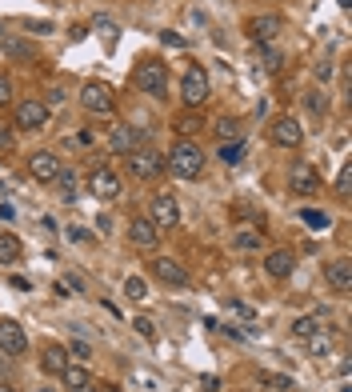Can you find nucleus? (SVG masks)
I'll return each instance as SVG.
<instances>
[{
  "label": "nucleus",
  "mask_w": 352,
  "mask_h": 392,
  "mask_svg": "<svg viewBox=\"0 0 352 392\" xmlns=\"http://www.w3.org/2000/svg\"><path fill=\"white\" fill-rule=\"evenodd\" d=\"M132 85H137L140 92H149V97L164 100L168 97V64L164 61H144L137 68V76H132Z\"/></svg>",
  "instance_id": "nucleus-2"
},
{
  "label": "nucleus",
  "mask_w": 352,
  "mask_h": 392,
  "mask_svg": "<svg viewBox=\"0 0 352 392\" xmlns=\"http://www.w3.org/2000/svg\"><path fill=\"white\" fill-rule=\"evenodd\" d=\"M0 392H16V388H13V384H4V380H0Z\"/></svg>",
  "instance_id": "nucleus-43"
},
{
  "label": "nucleus",
  "mask_w": 352,
  "mask_h": 392,
  "mask_svg": "<svg viewBox=\"0 0 352 392\" xmlns=\"http://www.w3.org/2000/svg\"><path fill=\"white\" fill-rule=\"evenodd\" d=\"M132 324H137V332L144 336V341H152V336H156V329H152V320H149V317H137Z\"/></svg>",
  "instance_id": "nucleus-35"
},
{
  "label": "nucleus",
  "mask_w": 352,
  "mask_h": 392,
  "mask_svg": "<svg viewBox=\"0 0 352 392\" xmlns=\"http://www.w3.org/2000/svg\"><path fill=\"white\" fill-rule=\"evenodd\" d=\"M152 272H156V281L172 284V288H189V284H192L189 269H184L180 260H172V257H161V260H152Z\"/></svg>",
  "instance_id": "nucleus-9"
},
{
  "label": "nucleus",
  "mask_w": 352,
  "mask_h": 392,
  "mask_svg": "<svg viewBox=\"0 0 352 392\" xmlns=\"http://www.w3.org/2000/svg\"><path fill=\"white\" fill-rule=\"evenodd\" d=\"M8 100H13V80H8V76L0 73V109H4Z\"/></svg>",
  "instance_id": "nucleus-36"
},
{
  "label": "nucleus",
  "mask_w": 352,
  "mask_h": 392,
  "mask_svg": "<svg viewBox=\"0 0 352 392\" xmlns=\"http://www.w3.org/2000/svg\"><path fill=\"white\" fill-rule=\"evenodd\" d=\"M168 169H172V176H180V180H196L204 172V152L192 140H180V145H172V152H168Z\"/></svg>",
  "instance_id": "nucleus-1"
},
{
  "label": "nucleus",
  "mask_w": 352,
  "mask_h": 392,
  "mask_svg": "<svg viewBox=\"0 0 352 392\" xmlns=\"http://www.w3.org/2000/svg\"><path fill=\"white\" fill-rule=\"evenodd\" d=\"M4 52L8 56H32V49H28L25 40H4Z\"/></svg>",
  "instance_id": "nucleus-33"
},
{
  "label": "nucleus",
  "mask_w": 352,
  "mask_h": 392,
  "mask_svg": "<svg viewBox=\"0 0 352 392\" xmlns=\"http://www.w3.org/2000/svg\"><path fill=\"white\" fill-rule=\"evenodd\" d=\"M128 236H132V245H137V248H156V240H161V228H156L149 216H132V224H128Z\"/></svg>",
  "instance_id": "nucleus-16"
},
{
  "label": "nucleus",
  "mask_w": 352,
  "mask_h": 392,
  "mask_svg": "<svg viewBox=\"0 0 352 392\" xmlns=\"http://www.w3.org/2000/svg\"><path fill=\"white\" fill-rule=\"evenodd\" d=\"M201 392H220V376L204 372V376H201Z\"/></svg>",
  "instance_id": "nucleus-37"
},
{
  "label": "nucleus",
  "mask_w": 352,
  "mask_h": 392,
  "mask_svg": "<svg viewBox=\"0 0 352 392\" xmlns=\"http://www.w3.org/2000/svg\"><path fill=\"white\" fill-rule=\"evenodd\" d=\"M40 365H44V372H56V376H61L64 368H68V353H64L61 344H52V348H44V360H40Z\"/></svg>",
  "instance_id": "nucleus-20"
},
{
  "label": "nucleus",
  "mask_w": 352,
  "mask_h": 392,
  "mask_svg": "<svg viewBox=\"0 0 352 392\" xmlns=\"http://www.w3.org/2000/svg\"><path fill=\"white\" fill-rule=\"evenodd\" d=\"M108 148L113 152H132V148H140V128H132V124H116L113 136H108Z\"/></svg>",
  "instance_id": "nucleus-19"
},
{
  "label": "nucleus",
  "mask_w": 352,
  "mask_h": 392,
  "mask_svg": "<svg viewBox=\"0 0 352 392\" xmlns=\"http://www.w3.org/2000/svg\"><path fill=\"white\" fill-rule=\"evenodd\" d=\"M260 64H264V73H280V52H272L268 44H260Z\"/></svg>",
  "instance_id": "nucleus-28"
},
{
  "label": "nucleus",
  "mask_w": 352,
  "mask_h": 392,
  "mask_svg": "<svg viewBox=\"0 0 352 392\" xmlns=\"http://www.w3.org/2000/svg\"><path fill=\"white\" fill-rule=\"evenodd\" d=\"M128 164H132V176H140V180H149V176H156V172L164 169V157L156 152V148H132L128 152Z\"/></svg>",
  "instance_id": "nucleus-7"
},
{
  "label": "nucleus",
  "mask_w": 352,
  "mask_h": 392,
  "mask_svg": "<svg viewBox=\"0 0 352 392\" xmlns=\"http://www.w3.org/2000/svg\"><path fill=\"white\" fill-rule=\"evenodd\" d=\"M88 188H92V196H101V200H116L120 196V176L113 169H96L88 176Z\"/></svg>",
  "instance_id": "nucleus-14"
},
{
  "label": "nucleus",
  "mask_w": 352,
  "mask_h": 392,
  "mask_svg": "<svg viewBox=\"0 0 352 392\" xmlns=\"http://www.w3.org/2000/svg\"><path fill=\"white\" fill-rule=\"evenodd\" d=\"M80 104H84L88 112H96V116H113V109H116L113 88L101 85V80H88V85L80 88Z\"/></svg>",
  "instance_id": "nucleus-4"
},
{
  "label": "nucleus",
  "mask_w": 352,
  "mask_h": 392,
  "mask_svg": "<svg viewBox=\"0 0 352 392\" xmlns=\"http://www.w3.org/2000/svg\"><path fill=\"white\" fill-rule=\"evenodd\" d=\"M292 269H296V257H292L289 248H277V252H268V260H264V272L277 276V281H289Z\"/></svg>",
  "instance_id": "nucleus-17"
},
{
  "label": "nucleus",
  "mask_w": 352,
  "mask_h": 392,
  "mask_svg": "<svg viewBox=\"0 0 352 392\" xmlns=\"http://www.w3.org/2000/svg\"><path fill=\"white\" fill-rule=\"evenodd\" d=\"M16 124H20V128H25V133H37V128H44V124H49V104H44V100H20V104H16Z\"/></svg>",
  "instance_id": "nucleus-5"
},
{
  "label": "nucleus",
  "mask_w": 352,
  "mask_h": 392,
  "mask_svg": "<svg viewBox=\"0 0 352 392\" xmlns=\"http://www.w3.org/2000/svg\"><path fill=\"white\" fill-rule=\"evenodd\" d=\"M304 109L313 112V116H325V112H328V97H320V92H308V97H304Z\"/></svg>",
  "instance_id": "nucleus-29"
},
{
  "label": "nucleus",
  "mask_w": 352,
  "mask_h": 392,
  "mask_svg": "<svg viewBox=\"0 0 352 392\" xmlns=\"http://www.w3.org/2000/svg\"><path fill=\"white\" fill-rule=\"evenodd\" d=\"M260 384H268V388H277V392L296 388V380H292V376H280V372H260Z\"/></svg>",
  "instance_id": "nucleus-24"
},
{
  "label": "nucleus",
  "mask_w": 352,
  "mask_h": 392,
  "mask_svg": "<svg viewBox=\"0 0 352 392\" xmlns=\"http://www.w3.org/2000/svg\"><path fill=\"white\" fill-rule=\"evenodd\" d=\"M208 92H213V85H208V73H204L201 64L184 68V80H180V100H184L189 109H201L204 100H208Z\"/></svg>",
  "instance_id": "nucleus-3"
},
{
  "label": "nucleus",
  "mask_w": 352,
  "mask_h": 392,
  "mask_svg": "<svg viewBox=\"0 0 352 392\" xmlns=\"http://www.w3.org/2000/svg\"><path fill=\"white\" fill-rule=\"evenodd\" d=\"M325 284L332 288V293H340V296H348L352 293V260H328L325 264Z\"/></svg>",
  "instance_id": "nucleus-12"
},
{
  "label": "nucleus",
  "mask_w": 352,
  "mask_h": 392,
  "mask_svg": "<svg viewBox=\"0 0 352 392\" xmlns=\"http://www.w3.org/2000/svg\"><path fill=\"white\" fill-rule=\"evenodd\" d=\"M316 329H320V317H296L292 320V336H296V341H308Z\"/></svg>",
  "instance_id": "nucleus-23"
},
{
  "label": "nucleus",
  "mask_w": 352,
  "mask_h": 392,
  "mask_svg": "<svg viewBox=\"0 0 352 392\" xmlns=\"http://www.w3.org/2000/svg\"><path fill=\"white\" fill-rule=\"evenodd\" d=\"M301 221H304V224H313V228H320V233H325L328 224H332V221L325 216V212H316V209H304V212H301Z\"/></svg>",
  "instance_id": "nucleus-31"
},
{
  "label": "nucleus",
  "mask_w": 352,
  "mask_h": 392,
  "mask_svg": "<svg viewBox=\"0 0 352 392\" xmlns=\"http://www.w3.org/2000/svg\"><path fill=\"white\" fill-rule=\"evenodd\" d=\"M216 128H220V136H225V140H237V136H240V121H228V116L216 124Z\"/></svg>",
  "instance_id": "nucleus-32"
},
{
  "label": "nucleus",
  "mask_w": 352,
  "mask_h": 392,
  "mask_svg": "<svg viewBox=\"0 0 352 392\" xmlns=\"http://www.w3.org/2000/svg\"><path fill=\"white\" fill-rule=\"evenodd\" d=\"M192 112H196V109H192ZM192 112H184V116L176 121V133H184V136H189V133H201V116H192Z\"/></svg>",
  "instance_id": "nucleus-30"
},
{
  "label": "nucleus",
  "mask_w": 352,
  "mask_h": 392,
  "mask_svg": "<svg viewBox=\"0 0 352 392\" xmlns=\"http://www.w3.org/2000/svg\"><path fill=\"white\" fill-rule=\"evenodd\" d=\"M328 348H332V332L320 324V329L308 336V353H313V356H328Z\"/></svg>",
  "instance_id": "nucleus-22"
},
{
  "label": "nucleus",
  "mask_w": 352,
  "mask_h": 392,
  "mask_svg": "<svg viewBox=\"0 0 352 392\" xmlns=\"http://www.w3.org/2000/svg\"><path fill=\"white\" fill-rule=\"evenodd\" d=\"M220 160H225V164H240V160H244V140H232V145H220Z\"/></svg>",
  "instance_id": "nucleus-25"
},
{
  "label": "nucleus",
  "mask_w": 352,
  "mask_h": 392,
  "mask_svg": "<svg viewBox=\"0 0 352 392\" xmlns=\"http://www.w3.org/2000/svg\"><path fill=\"white\" fill-rule=\"evenodd\" d=\"M28 172H32V180L49 184V180H56V176L64 172V164H61L56 152H32V157H28Z\"/></svg>",
  "instance_id": "nucleus-10"
},
{
  "label": "nucleus",
  "mask_w": 352,
  "mask_h": 392,
  "mask_svg": "<svg viewBox=\"0 0 352 392\" xmlns=\"http://www.w3.org/2000/svg\"><path fill=\"white\" fill-rule=\"evenodd\" d=\"M37 392H52V388H37Z\"/></svg>",
  "instance_id": "nucleus-45"
},
{
  "label": "nucleus",
  "mask_w": 352,
  "mask_h": 392,
  "mask_svg": "<svg viewBox=\"0 0 352 392\" xmlns=\"http://www.w3.org/2000/svg\"><path fill=\"white\" fill-rule=\"evenodd\" d=\"M68 353H73V356H80V360H88V356H92V348H88L84 341H73V344H68Z\"/></svg>",
  "instance_id": "nucleus-38"
},
{
  "label": "nucleus",
  "mask_w": 352,
  "mask_h": 392,
  "mask_svg": "<svg viewBox=\"0 0 352 392\" xmlns=\"http://www.w3.org/2000/svg\"><path fill=\"white\" fill-rule=\"evenodd\" d=\"M125 296H128V300H144V296H149L144 276H128V281H125Z\"/></svg>",
  "instance_id": "nucleus-27"
},
{
  "label": "nucleus",
  "mask_w": 352,
  "mask_h": 392,
  "mask_svg": "<svg viewBox=\"0 0 352 392\" xmlns=\"http://www.w3.org/2000/svg\"><path fill=\"white\" fill-rule=\"evenodd\" d=\"M268 136H272V145H277V148H296L304 140L301 121H292V116H277L272 128H268Z\"/></svg>",
  "instance_id": "nucleus-13"
},
{
  "label": "nucleus",
  "mask_w": 352,
  "mask_h": 392,
  "mask_svg": "<svg viewBox=\"0 0 352 392\" xmlns=\"http://www.w3.org/2000/svg\"><path fill=\"white\" fill-rule=\"evenodd\" d=\"M16 212H13V204H0V221H13Z\"/></svg>",
  "instance_id": "nucleus-42"
},
{
  "label": "nucleus",
  "mask_w": 352,
  "mask_h": 392,
  "mask_svg": "<svg viewBox=\"0 0 352 392\" xmlns=\"http://www.w3.org/2000/svg\"><path fill=\"white\" fill-rule=\"evenodd\" d=\"M0 368H4V353H0Z\"/></svg>",
  "instance_id": "nucleus-44"
},
{
  "label": "nucleus",
  "mask_w": 352,
  "mask_h": 392,
  "mask_svg": "<svg viewBox=\"0 0 352 392\" xmlns=\"http://www.w3.org/2000/svg\"><path fill=\"white\" fill-rule=\"evenodd\" d=\"M0 353L4 356H25L28 353L25 329H20L16 320H8V317H0Z\"/></svg>",
  "instance_id": "nucleus-6"
},
{
  "label": "nucleus",
  "mask_w": 352,
  "mask_h": 392,
  "mask_svg": "<svg viewBox=\"0 0 352 392\" xmlns=\"http://www.w3.org/2000/svg\"><path fill=\"white\" fill-rule=\"evenodd\" d=\"M313 73H316V80H328V76H332V64H328V61H320V64L313 68Z\"/></svg>",
  "instance_id": "nucleus-39"
},
{
  "label": "nucleus",
  "mask_w": 352,
  "mask_h": 392,
  "mask_svg": "<svg viewBox=\"0 0 352 392\" xmlns=\"http://www.w3.org/2000/svg\"><path fill=\"white\" fill-rule=\"evenodd\" d=\"M280 28H284V20H280L277 13H260L249 20V37L256 40V44H272V40L280 37Z\"/></svg>",
  "instance_id": "nucleus-11"
},
{
  "label": "nucleus",
  "mask_w": 352,
  "mask_h": 392,
  "mask_svg": "<svg viewBox=\"0 0 352 392\" xmlns=\"http://www.w3.org/2000/svg\"><path fill=\"white\" fill-rule=\"evenodd\" d=\"M348 188H352V169L344 164V169H340V176H337V192L348 196Z\"/></svg>",
  "instance_id": "nucleus-34"
},
{
  "label": "nucleus",
  "mask_w": 352,
  "mask_h": 392,
  "mask_svg": "<svg viewBox=\"0 0 352 392\" xmlns=\"http://www.w3.org/2000/svg\"><path fill=\"white\" fill-rule=\"evenodd\" d=\"M20 260V240L13 233H0V264H16Z\"/></svg>",
  "instance_id": "nucleus-21"
},
{
  "label": "nucleus",
  "mask_w": 352,
  "mask_h": 392,
  "mask_svg": "<svg viewBox=\"0 0 352 392\" xmlns=\"http://www.w3.org/2000/svg\"><path fill=\"white\" fill-rule=\"evenodd\" d=\"M8 148H13V133H8V128L0 124V152H8Z\"/></svg>",
  "instance_id": "nucleus-40"
},
{
  "label": "nucleus",
  "mask_w": 352,
  "mask_h": 392,
  "mask_svg": "<svg viewBox=\"0 0 352 392\" xmlns=\"http://www.w3.org/2000/svg\"><path fill=\"white\" fill-rule=\"evenodd\" d=\"M289 184H292V192H296V196H313L316 188H320V176H316V169L304 160V164H292Z\"/></svg>",
  "instance_id": "nucleus-15"
},
{
  "label": "nucleus",
  "mask_w": 352,
  "mask_h": 392,
  "mask_svg": "<svg viewBox=\"0 0 352 392\" xmlns=\"http://www.w3.org/2000/svg\"><path fill=\"white\" fill-rule=\"evenodd\" d=\"M232 245L237 248H260V228H240V233L232 236Z\"/></svg>",
  "instance_id": "nucleus-26"
},
{
  "label": "nucleus",
  "mask_w": 352,
  "mask_h": 392,
  "mask_svg": "<svg viewBox=\"0 0 352 392\" xmlns=\"http://www.w3.org/2000/svg\"><path fill=\"white\" fill-rule=\"evenodd\" d=\"M164 40H168L172 49H184V37H176V32H164Z\"/></svg>",
  "instance_id": "nucleus-41"
},
{
  "label": "nucleus",
  "mask_w": 352,
  "mask_h": 392,
  "mask_svg": "<svg viewBox=\"0 0 352 392\" xmlns=\"http://www.w3.org/2000/svg\"><path fill=\"white\" fill-rule=\"evenodd\" d=\"M156 228H176L180 224V209H176V196L172 192H156L152 196V216H149Z\"/></svg>",
  "instance_id": "nucleus-8"
},
{
  "label": "nucleus",
  "mask_w": 352,
  "mask_h": 392,
  "mask_svg": "<svg viewBox=\"0 0 352 392\" xmlns=\"http://www.w3.org/2000/svg\"><path fill=\"white\" fill-rule=\"evenodd\" d=\"M61 380H64V388L68 392H96V380H92V372L88 368H80V365H68L61 372Z\"/></svg>",
  "instance_id": "nucleus-18"
}]
</instances>
